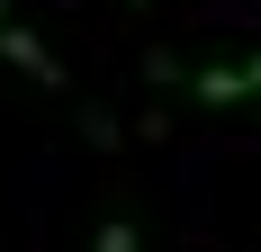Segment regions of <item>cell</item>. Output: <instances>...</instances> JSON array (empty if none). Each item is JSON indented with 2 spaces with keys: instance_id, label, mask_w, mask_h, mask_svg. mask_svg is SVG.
<instances>
[{
  "instance_id": "6da1fadb",
  "label": "cell",
  "mask_w": 261,
  "mask_h": 252,
  "mask_svg": "<svg viewBox=\"0 0 261 252\" xmlns=\"http://www.w3.org/2000/svg\"><path fill=\"white\" fill-rule=\"evenodd\" d=\"M0 54H9V63H18L27 81H36V90H72V81H63V63H54V54L36 45V36H27L18 18H9V0H0Z\"/></svg>"
},
{
  "instance_id": "7a4b0ae2",
  "label": "cell",
  "mask_w": 261,
  "mask_h": 252,
  "mask_svg": "<svg viewBox=\"0 0 261 252\" xmlns=\"http://www.w3.org/2000/svg\"><path fill=\"white\" fill-rule=\"evenodd\" d=\"M189 90H198V99H207V108H234V99H252V81H243L234 63H207V72L189 81Z\"/></svg>"
},
{
  "instance_id": "3957f363",
  "label": "cell",
  "mask_w": 261,
  "mask_h": 252,
  "mask_svg": "<svg viewBox=\"0 0 261 252\" xmlns=\"http://www.w3.org/2000/svg\"><path fill=\"white\" fill-rule=\"evenodd\" d=\"M90 252H144V243H135V225H117V216H108V225H99V243H90Z\"/></svg>"
}]
</instances>
